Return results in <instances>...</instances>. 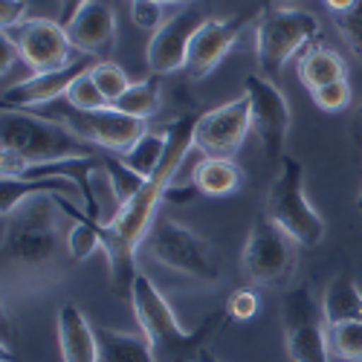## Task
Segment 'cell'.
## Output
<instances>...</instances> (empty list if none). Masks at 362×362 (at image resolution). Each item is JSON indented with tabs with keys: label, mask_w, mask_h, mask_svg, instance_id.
Returning a JSON list of instances; mask_svg holds the SVG:
<instances>
[{
	"label": "cell",
	"mask_w": 362,
	"mask_h": 362,
	"mask_svg": "<svg viewBox=\"0 0 362 362\" xmlns=\"http://www.w3.org/2000/svg\"><path fill=\"white\" fill-rule=\"evenodd\" d=\"M78 215L64 194H35L4 215V301L62 284L73 269L70 229Z\"/></svg>",
	"instance_id": "obj_1"
},
{
	"label": "cell",
	"mask_w": 362,
	"mask_h": 362,
	"mask_svg": "<svg viewBox=\"0 0 362 362\" xmlns=\"http://www.w3.org/2000/svg\"><path fill=\"white\" fill-rule=\"evenodd\" d=\"M200 113H183L180 119L168 125V151L163 165L145 180L142 192L125 203V209L119 212L113 223H99L102 229V252L110 267V281L119 296L131 298V287L139 276L136 269V250L148 238L151 226L157 221V209L165 200V189L177 180V171L189 157V151L194 148V125Z\"/></svg>",
	"instance_id": "obj_2"
},
{
	"label": "cell",
	"mask_w": 362,
	"mask_h": 362,
	"mask_svg": "<svg viewBox=\"0 0 362 362\" xmlns=\"http://www.w3.org/2000/svg\"><path fill=\"white\" fill-rule=\"evenodd\" d=\"M131 308L157 362H194L206 348H212V342L221 337V330L229 322L226 310H215L197 327L183 330L168 298L145 273H139L131 287Z\"/></svg>",
	"instance_id": "obj_3"
},
{
	"label": "cell",
	"mask_w": 362,
	"mask_h": 362,
	"mask_svg": "<svg viewBox=\"0 0 362 362\" xmlns=\"http://www.w3.org/2000/svg\"><path fill=\"white\" fill-rule=\"evenodd\" d=\"M0 142L4 151H15L29 165L62 163V160H93L96 145L78 139L67 125L38 110H4L0 116Z\"/></svg>",
	"instance_id": "obj_4"
},
{
	"label": "cell",
	"mask_w": 362,
	"mask_h": 362,
	"mask_svg": "<svg viewBox=\"0 0 362 362\" xmlns=\"http://www.w3.org/2000/svg\"><path fill=\"white\" fill-rule=\"evenodd\" d=\"M279 163V177L269 183L267 194V218L281 226L298 247H316L325 238V221L308 200L305 165L290 154H284Z\"/></svg>",
	"instance_id": "obj_5"
},
{
	"label": "cell",
	"mask_w": 362,
	"mask_h": 362,
	"mask_svg": "<svg viewBox=\"0 0 362 362\" xmlns=\"http://www.w3.org/2000/svg\"><path fill=\"white\" fill-rule=\"evenodd\" d=\"M145 247L157 264L168 267L171 273L189 276L203 284H215L221 279V264L215 255V247L209 244L203 235L189 229L186 223H180L174 218L157 215L154 226H151Z\"/></svg>",
	"instance_id": "obj_6"
},
{
	"label": "cell",
	"mask_w": 362,
	"mask_h": 362,
	"mask_svg": "<svg viewBox=\"0 0 362 362\" xmlns=\"http://www.w3.org/2000/svg\"><path fill=\"white\" fill-rule=\"evenodd\" d=\"M319 35L316 15L305 9H267L255 23V58L264 78H279L287 62Z\"/></svg>",
	"instance_id": "obj_7"
},
{
	"label": "cell",
	"mask_w": 362,
	"mask_h": 362,
	"mask_svg": "<svg viewBox=\"0 0 362 362\" xmlns=\"http://www.w3.org/2000/svg\"><path fill=\"white\" fill-rule=\"evenodd\" d=\"M38 113L67 125L78 139L96 145L105 154H116V157H122L139 136L148 134V125L142 119H134L122 110H116L113 105L102 107V110H78L67 99H58L47 107H38Z\"/></svg>",
	"instance_id": "obj_8"
},
{
	"label": "cell",
	"mask_w": 362,
	"mask_h": 362,
	"mask_svg": "<svg viewBox=\"0 0 362 362\" xmlns=\"http://www.w3.org/2000/svg\"><path fill=\"white\" fill-rule=\"evenodd\" d=\"M281 319L290 362H330V325L325 319V305L308 284L284 293Z\"/></svg>",
	"instance_id": "obj_9"
},
{
	"label": "cell",
	"mask_w": 362,
	"mask_h": 362,
	"mask_svg": "<svg viewBox=\"0 0 362 362\" xmlns=\"http://www.w3.org/2000/svg\"><path fill=\"white\" fill-rule=\"evenodd\" d=\"M240 267H244V276L252 284L261 287L287 284L296 273V240L264 215L252 223L247 235Z\"/></svg>",
	"instance_id": "obj_10"
},
{
	"label": "cell",
	"mask_w": 362,
	"mask_h": 362,
	"mask_svg": "<svg viewBox=\"0 0 362 362\" xmlns=\"http://www.w3.org/2000/svg\"><path fill=\"white\" fill-rule=\"evenodd\" d=\"M9 35L23 62L29 67V73H52V70H64L76 62V47L70 41V33L62 21H49V18H26L23 23H18L15 29H9Z\"/></svg>",
	"instance_id": "obj_11"
},
{
	"label": "cell",
	"mask_w": 362,
	"mask_h": 362,
	"mask_svg": "<svg viewBox=\"0 0 362 362\" xmlns=\"http://www.w3.org/2000/svg\"><path fill=\"white\" fill-rule=\"evenodd\" d=\"M244 96L250 99L252 131L264 145V154L269 160H281L290 136V105L284 93L261 73H250L244 78Z\"/></svg>",
	"instance_id": "obj_12"
},
{
	"label": "cell",
	"mask_w": 362,
	"mask_h": 362,
	"mask_svg": "<svg viewBox=\"0 0 362 362\" xmlns=\"http://www.w3.org/2000/svg\"><path fill=\"white\" fill-rule=\"evenodd\" d=\"M252 131L250 99L240 93L232 102H223L212 110L197 116L194 125V148L203 157H235L240 145L247 142Z\"/></svg>",
	"instance_id": "obj_13"
},
{
	"label": "cell",
	"mask_w": 362,
	"mask_h": 362,
	"mask_svg": "<svg viewBox=\"0 0 362 362\" xmlns=\"http://www.w3.org/2000/svg\"><path fill=\"white\" fill-rule=\"evenodd\" d=\"M99 62H93V55H78L76 62L64 70H52V73H35L23 81H18L15 87L0 93V105L4 110H38L47 107L58 99L67 96V90L73 87V81L78 76H84L87 70H93Z\"/></svg>",
	"instance_id": "obj_14"
},
{
	"label": "cell",
	"mask_w": 362,
	"mask_h": 362,
	"mask_svg": "<svg viewBox=\"0 0 362 362\" xmlns=\"http://www.w3.org/2000/svg\"><path fill=\"white\" fill-rule=\"evenodd\" d=\"M203 15L194 9H183L171 15L148 41L145 62L151 67V76H168L177 70H186V58L192 38L197 35V29L203 26Z\"/></svg>",
	"instance_id": "obj_15"
},
{
	"label": "cell",
	"mask_w": 362,
	"mask_h": 362,
	"mask_svg": "<svg viewBox=\"0 0 362 362\" xmlns=\"http://www.w3.org/2000/svg\"><path fill=\"white\" fill-rule=\"evenodd\" d=\"M244 26H247V18H232V21L206 18L189 47V58H186L189 78L197 81V78H206L209 73H215L223 58L232 52V47L240 41Z\"/></svg>",
	"instance_id": "obj_16"
},
{
	"label": "cell",
	"mask_w": 362,
	"mask_h": 362,
	"mask_svg": "<svg viewBox=\"0 0 362 362\" xmlns=\"http://www.w3.org/2000/svg\"><path fill=\"white\" fill-rule=\"evenodd\" d=\"M67 33L81 55H107L116 44V15L107 4L93 0L67 23Z\"/></svg>",
	"instance_id": "obj_17"
},
{
	"label": "cell",
	"mask_w": 362,
	"mask_h": 362,
	"mask_svg": "<svg viewBox=\"0 0 362 362\" xmlns=\"http://www.w3.org/2000/svg\"><path fill=\"white\" fill-rule=\"evenodd\" d=\"M62 362H99V337L90 319L76 305H62L55 316Z\"/></svg>",
	"instance_id": "obj_18"
},
{
	"label": "cell",
	"mask_w": 362,
	"mask_h": 362,
	"mask_svg": "<svg viewBox=\"0 0 362 362\" xmlns=\"http://www.w3.org/2000/svg\"><path fill=\"white\" fill-rule=\"evenodd\" d=\"M35 194H64L70 200H81L84 203V192L76 180L70 177H41V180H12L4 177L0 180V212L9 215L15 206H21L26 197Z\"/></svg>",
	"instance_id": "obj_19"
},
{
	"label": "cell",
	"mask_w": 362,
	"mask_h": 362,
	"mask_svg": "<svg viewBox=\"0 0 362 362\" xmlns=\"http://www.w3.org/2000/svg\"><path fill=\"white\" fill-rule=\"evenodd\" d=\"M192 183L200 197H229L240 189L244 174L229 157H203L192 171Z\"/></svg>",
	"instance_id": "obj_20"
},
{
	"label": "cell",
	"mask_w": 362,
	"mask_h": 362,
	"mask_svg": "<svg viewBox=\"0 0 362 362\" xmlns=\"http://www.w3.org/2000/svg\"><path fill=\"white\" fill-rule=\"evenodd\" d=\"M99 337V362H157L148 339L128 330L96 327Z\"/></svg>",
	"instance_id": "obj_21"
},
{
	"label": "cell",
	"mask_w": 362,
	"mask_h": 362,
	"mask_svg": "<svg viewBox=\"0 0 362 362\" xmlns=\"http://www.w3.org/2000/svg\"><path fill=\"white\" fill-rule=\"evenodd\" d=\"M298 78L305 84L310 93L325 84H334L345 76V58L337 49H327V47H313L305 58L298 62Z\"/></svg>",
	"instance_id": "obj_22"
},
{
	"label": "cell",
	"mask_w": 362,
	"mask_h": 362,
	"mask_svg": "<svg viewBox=\"0 0 362 362\" xmlns=\"http://www.w3.org/2000/svg\"><path fill=\"white\" fill-rule=\"evenodd\" d=\"M325 319L327 325H337L345 319H362V290L351 276H337L322 293Z\"/></svg>",
	"instance_id": "obj_23"
},
{
	"label": "cell",
	"mask_w": 362,
	"mask_h": 362,
	"mask_svg": "<svg viewBox=\"0 0 362 362\" xmlns=\"http://www.w3.org/2000/svg\"><path fill=\"white\" fill-rule=\"evenodd\" d=\"M165 151H168V134H154V131H148L145 136H139L125 154L122 160L139 174V177H151L165 160Z\"/></svg>",
	"instance_id": "obj_24"
},
{
	"label": "cell",
	"mask_w": 362,
	"mask_h": 362,
	"mask_svg": "<svg viewBox=\"0 0 362 362\" xmlns=\"http://www.w3.org/2000/svg\"><path fill=\"white\" fill-rule=\"evenodd\" d=\"M113 107L134 116V119L148 122V119L160 110V76H148L142 81H134L128 87V93L119 99Z\"/></svg>",
	"instance_id": "obj_25"
},
{
	"label": "cell",
	"mask_w": 362,
	"mask_h": 362,
	"mask_svg": "<svg viewBox=\"0 0 362 362\" xmlns=\"http://www.w3.org/2000/svg\"><path fill=\"white\" fill-rule=\"evenodd\" d=\"M330 354L345 362H362V319H345L327 327Z\"/></svg>",
	"instance_id": "obj_26"
},
{
	"label": "cell",
	"mask_w": 362,
	"mask_h": 362,
	"mask_svg": "<svg viewBox=\"0 0 362 362\" xmlns=\"http://www.w3.org/2000/svg\"><path fill=\"white\" fill-rule=\"evenodd\" d=\"M102 163H105V168H107V174H110V186H113L119 203H122V209H125V203H131V200L142 192L145 177H139L122 157H116V154H105Z\"/></svg>",
	"instance_id": "obj_27"
},
{
	"label": "cell",
	"mask_w": 362,
	"mask_h": 362,
	"mask_svg": "<svg viewBox=\"0 0 362 362\" xmlns=\"http://www.w3.org/2000/svg\"><path fill=\"white\" fill-rule=\"evenodd\" d=\"M96 250H102V229L96 221H90L87 212L76 215V223L70 226V252L73 261H87Z\"/></svg>",
	"instance_id": "obj_28"
},
{
	"label": "cell",
	"mask_w": 362,
	"mask_h": 362,
	"mask_svg": "<svg viewBox=\"0 0 362 362\" xmlns=\"http://www.w3.org/2000/svg\"><path fill=\"white\" fill-rule=\"evenodd\" d=\"M90 76H93V81L99 84V90L105 93V99H107L110 105H116L119 99L128 93V87L134 84V81L128 78V73L119 67L116 62H99L93 70H90Z\"/></svg>",
	"instance_id": "obj_29"
},
{
	"label": "cell",
	"mask_w": 362,
	"mask_h": 362,
	"mask_svg": "<svg viewBox=\"0 0 362 362\" xmlns=\"http://www.w3.org/2000/svg\"><path fill=\"white\" fill-rule=\"evenodd\" d=\"M64 99H67L73 107H78V110H102V107H110V102L105 99V93L99 90V84L93 81L90 70L73 81V87L67 90Z\"/></svg>",
	"instance_id": "obj_30"
},
{
	"label": "cell",
	"mask_w": 362,
	"mask_h": 362,
	"mask_svg": "<svg viewBox=\"0 0 362 362\" xmlns=\"http://www.w3.org/2000/svg\"><path fill=\"white\" fill-rule=\"evenodd\" d=\"M128 9H131V21L136 29H145V33L154 35L157 29L168 21L165 6L160 0H128Z\"/></svg>",
	"instance_id": "obj_31"
},
{
	"label": "cell",
	"mask_w": 362,
	"mask_h": 362,
	"mask_svg": "<svg viewBox=\"0 0 362 362\" xmlns=\"http://www.w3.org/2000/svg\"><path fill=\"white\" fill-rule=\"evenodd\" d=\"M313 105L319 107V110H325V113H339V110H345L348 105H351V84H348V78H339V81H334V84H325V87H319V90H313Z\"/></svg>",
	"instance_id": "obj_32"
},
{
	"label": "cell",
	"mask_w": 362,
	"mask_h": 362,
	"mask_svg": "<svg viewBox=\"0 0 362 362\" xmlns=\"http://www.w3.org/2000/svg\"><path fill=\"white\" fill-rule=\"evenodd\" d=\"M337 21V29L342 33V38L348 41V47L354 49V55L362 62V0L345 15H334Z\"/></svg>",
	"instance_id": "obj_33"
},
{
	"label": "cell",
	"mask_w": 362,
	"mask_h": 362,
	"mask_svg": "<svg viewBox=\"0 0 362 362\" xmlns=\"http://www.w3.org/2000/svg\"><path fill=\"white\" fill-rule=\"evenodd\" d=\"M258 310H261V301H258V293L252 287L235 290L232 298H229V305H226V313L235 322H250V319L258 316Z\"/></svg>",
	"instance_id": "obj_34"
},
{
	"label": "cell",
	"mask_w": 362,
	"mask_h": 362,
	"mask_svg": "<svg viewBox=\"0 0 362 362\" xmlns=\"http://www.w3.org/2000/svg\"><path fill=\"white\" fill-rule=\"evenodd\" d=\"M23 21H26V0H0V23H4V33H9V29H15Z\"/></svg>",
	"instance_id": "obj_35"
},
{
	"label": "cell",
	"mask_w": 362,
	"mask_h": 362,
	"mask_svg": "<svg viewBox=\"0 0 362 362\" xmlns=\"http://www.w3.org/2000/svg\"><path fill=\"white\" fill-rule=\"evenodd\" d=\"M0 49H4V55H0V73H4V84H6L12 67H15V64H26V62H23V55H21L18 44H15L9 35L0 38Z\"/></svg>",
	"instance_id": "obj_36"
},
{
	"label": "cell",
	"mask_w": 362,
	"mask_h": 362,
	"mask_svg": "<svg viewBox=\"0 0 362 362\" xmlns=\"http://www.w3.org/2000/svg\"><path fill=\"white\" fill-rule=\"evenodd\" d=\"M194 197H200V192L194 189V183H189V186H180L177 180L165 189V200H171V203H189V200H194Z\"/></svg>",
	"instance_id": "obj_37"
},
{
	"label": "cell",
	"mask_w": 362,
	"mask_h": 362,
	"mask_svg": "<svg viewBox=\"0 0 362 362\" xmlns=\"http://www.w3.org/2000/svg\"><path fill=\"white\" fill-rule=\"evenodd\" d=\"M87 4H93V0H58V18H62V23L67 26Z\"/></svg>",
	"instance_id": "obj_38"
},
{
	"label": "cell",
	"mask_w": 362,
	"mask_h": 362,
	"mask_svg": "<svg viewBox=\"0 0 362 362\" xmlns=\"http://www.w3.org/2000/svg\"><path fill=\"white\" fill-rule=\"evenodd\" d=\"M356 4H359V0H325V6L334 12V15H345V12H351Z\"/></svg>",
	"instance_id": "obj_39"
},
{
	"label": "cell",
	"mask_w": 362,
	"mask_h": 362,
	"mask_svg": "<svg viewBox=\"0 0 362 362\" xmlns=\"http://www.w3.org/2000/svg\"><path fill=\"white\" fill-rule=\"evenodd\" d=\"M354 136H356V142H362V107L354 116Z\"/></svg>",
	"instance_id": "obj_40"
},
{
	"label": "cell",
	"mask_w": 362,
	"mask_h": 362,
	"mask_svg": "<svg viewBox=\"0 0 362 362\" xmlns=\"http://www.w3.org/2000/svg\"><path fill=\"white\" fill-rule=\"evenodd\" d=\"M194 362H218V356L212 354V348H206V351H203V354H200Z\"/></svg>",
	"instance_id": "obj_41"
},
{
	"label": "cell",
	"mask_w": 362,
	"mask_h": 362,
	"mask_svg": "<svg viewBox=\"0 0 362 362\" xmlns=\"http://www.w3.org/2000/svg\"><path fill=\"white\" fill-rule=\"evenodd\" d=\"M160 4H163V6H168V4H183V6H186V4H192V0H160Z\"/></svg>",
	"instance_id": "obj_42"
},
{
	"label": "cell",
	"mask_w": 362,
	"mask_h": 362,
	"mask_svg": "<svg viewBox=\"0 0 362 362\" xmlns=\"http://www.w3.org/2000/svg\"><path fill=\"white\" fill-rule=\"evenodd\" d=\"M356 209H362V192H359V197H356Z\"/></svg>",
	"instance_id": "obj_43"
},
{
	"label": "cell",
	"mask_w": 362,
	"mask_h": 362,
	"mask_svg": "<svg viewBox=\"0 0 362 362\" xmlns=\"http://www.w3.org/2000/svg\"><path fill=\"white\" fill-rule=\"evenodd\" d=\"M4 362H12V359H9V356H6V359H4Z\"/></svg>",
	"instance_id": "obj_44"
}]
</instances>
